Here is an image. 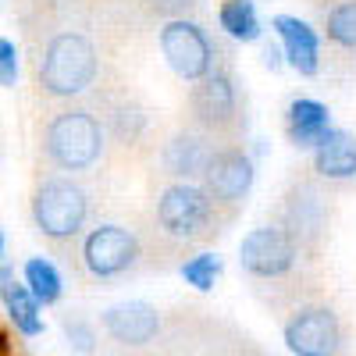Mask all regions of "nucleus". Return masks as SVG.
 Here are the masks:
<instances>
[{
	"label": "nucleus",
	"mask_w": 356,
	"mask_h": 356,
	"mask_svg": "<svg viewBox=\"0 0 356 356\" xmlns=\"http://www.w3.org/2000/svg\"><path fill=\"white\" fill-rule=\"evenodd\" d=\"M218 25L225 29V36L239 40V43H257L264 36V25H260L253 0H221Z\"/></svg>",
	"instance_id": "6ab92c4d"
},
{
	"label": "nucleus",
	"mask_w": 356,
	"mask_h": 356,
	"mask_svg": "<svg viewBox=\"0 0 356 356\" xmlns=\"http://www.w3.org/2000/svg\"><path fill=\"white\" fill-rule=\"evenodd\" d=\"M178 275H182L186 285H193L196 292H211L214 282L221 278V257L211 253V250H200V253H193L178 264Z\"/></svg>",
	"instance_id": "412c9836"
},
{
	"label": "nucleus",
	"mask_w": 356,
	"mask_h": 356,
	"mask_svg": "<svg viewBox=\"0 0 356 356\" xmlns=\"http://www.w3.org/2000/svg\"><path fill=\"white\" fill-rule=\"evenodd\" d=\"M278 225H282L303 250L317 246L321 235H324V228H328V203H324L321 189L310 186V182L292 186V193H289L285 203H282Z\"/></svg>",
	"instance_id": "f8f14e48"
},
{
	"label": "nucleus",
	"mask_w": 356,
	"mask_h": 356,
	"mask_svg": "<svg viewBox=\"0 0 356 356\" xmlns=\"http://www.w3.org/2000/svg\"><path fill=\"white\" fill-rule=\"evenodd\" d=\"M303 246L292 239L282 225H260L250 228L239 243V267L257 282H285L300 271Z\"/></svg>",
	"instance_id": "39448f33"
},
{
	"label": "nucleus",
	"mask_w": 356,
	"mask_h": 356,
	"mask_svg": "<svg viewBox=\"0 0 356 356\" xmlns=\"http://www.w3.org/2000/svg\"><path fill=\"white\" fill-rule=\"evenodd\" d=\"M107 139L111 132L104 118H97L86 107H61L43 125V154L57 171L82 175L104 161Z\"/></svg>",
	"instance_id": "f257e3e1"
},
{
	"label": "nucleus",
	"mask_w": 356,
	"mask_h": 356,
	"mask_svg": "<svg viewBox=\"0 0 356 356\" xmlns=\"http://www.w3.org/2000/svg\"><path fill=\"white\" fill-rule=\"evenodd\" d=\"M285 132H289L292 146L314 150V146L332 132V111L314 97H296L285 107Z\"/></svg>",
	"instance_id": "dca6fc26"
},
{
	"label": "nucleus",
	"mask_w": 356,
	"mask_h": 356,
	"mask_svg": "<svg viewBox=\"0 0 356 356\" xmlns=\"http://www.w3.org/2000/svg\"><path fill=\"white\" fill-rule=\"evenodd\" d=\"M0 300H4V314H8L11 328L18 335H25V339L43 335V314H40L43 307H40L36 296L29 292V285L15 278L8 260H4V267H0Z\"/></svg>",
	"instance_id": "2eb2a0df"
},
{
	"label": "nucleus",
	"mask_w": 356,
	"mask_h": 356,
	"mask_svg": "<svg viewBox=\"0 0 356 356\" xmlns=\"http://www.w3.org/2000/svg\"><path fill=\"white\" fill-rule=\"evenodd\" d=\"M0 82H4V89L18 82V47L11 36L0 40Z\"/></svg>",
	"instance_id": "b1692460"
},
{
	"label": "nucleus",
	"mask_w": 356,
	"mask_h": 356,
	"mask_svg": "<svg viewBox=\"0 0 356 356\" xmlns=\"http://www.w3.org/2000/svg\"><path fill=\"white\" fill-rule=\"evenodd\" d=\"M100 75V54L86 33H54L40 54V89L50 100H75L93 89Z\"/></svg>",
	"instance_id": "7ed1b4c3"
},
{
	"label": "nucleus",
	"mask_w": 356,
	"mask_h": 356,
	"mask_svg": "<svg viewBox=\"0 0 356 356\" xmlns=\"http://www.w3.org/2000/svg\"><path fill=\"white\" fill-rule=\"evenodd\" d=\"M61 328H65V339H68V349L75 353V356H93L97 353V328H93V321H86V317H79V314H72V317H65L61 321Z\"/></svg>",
	"instance_id": "5701e85b"
},
{
	"label": "nucleus",
	"mask_w": 356,
	"mask_h": 356,
	"mask_svg": "<svg viewBox=\"0 0 356 356\" xmlns=\"http://www.w3.org/2000/svg\"><path fill=\"white\" fill-rule=\"evenodd\" d=\"M253 178H257L253 157L243 150V146L221 143V150L211 161V171H207V178H203V189L211 193V200L218 203L221 214H235L246 203V196L253 189Z\"/></svg>",
	"instance_id": "9d476101"
},
{
	"label": "nucleus",
	"mask_w": 356,
	"mask_h": 356,
	"mask_svg": "<svg viewBox=\"0 0 356 356\" xmlns=\"http://www.w3.org/2000/svg\"><path fill=\"white\" fill-rule=\"evenodd\" d=\"M189 114H193V129L225 139L239 129V89H235V79L218 68L207 79H200L189 89Z\"/></svg>",
	"instance_id": "1a4fd4ad"
},
{
	"label": "nucleus",
	"mask_w": 356,
	"mask_h": 356,
	"mask_svg": "<svg viewBox=\"0 0 356 356\" xmlns=\"http://www.w3.org/2000/svg\"><path fill=\"white\" fill-rule=\"evenodd\" d=\"M218 203L203 182H168L154 200V228L171 246H193L218 232Z\"/></svg>",
	"instance_id": "f03ea898"
},
{
	"label": "nucleus",
	"mask_w": 356,
	"mask_h": 356,
	"mask_svg": "<svg viewBox=\"0 0 356 356\" xmlns=\"http://www.w3.org/2000/svg\"><path fill=\"white\" fill-rule=\"evenodd\" d=\"M157 43H161V54L168 68L186 79V82H200L211 72H218V47L211 43L207 29L193 18H175V22H164L161 33H157Z\"/></svg>",
	"instance_id": "0eeeda50"
},
{
	"label": "nucleus",
	"mask_w": 356,
	"mask_h": 356,
	"mask_svg": "<svg viewBox=\"0 0 356 356\" xmlns=\"http://www.w3.org/2000/svg\"><path fill=\"white\" fill-rule=\"evenodd\" d=\"M104 332L125 349H143L157 342L161 335V310L146 300H129V303H114L100 314Z\"/></svg>",
	"instance_id": "ddd939ff"
},
{
	"label": "nucleus",
	"mask_w": 356,
	"mask_h": 356,
	"mask_svg": "<svg viewBox=\"0 0 356 356\" xmlns=\"http://www.w3.org/2000/svg\"><path fill=\"white\" fill-rule=\"evenodd\" d=\"M218 150L221 143L214 136H207L200 129H178L161 150L164 175H171V182H203Z\"/></svg>",
	"instance_id": "9b49d317"
},
{
	"label": "nucleus",
	"mask_w": 356,
	"mask_h": 356,
	"mask_svg": "<svg viewBox=\"0 0 356 356\" xmlns=\"http://www.w3.org/2000/svg\"><path fill=\"white\" fill-rule=\"evenodd\" d=\"M328 40L342 50H356V0H342L328 11Z\"/></svg>",
	"instance_id": "4be33fe9"
},
{
	"label": "nucleus",
	"mask_w": 356,
	"mask_h": 356,
	"mask_svg": "<svg viewBox=\"0 0 356 356\" xmlns=\"http://www.w3.org/2000/svg\"><path fill=\"white\" fill-rule=\"evenodd\" d=\"M282 339L292 356H339L346 346L342 321L324 303H300L282 324Z\"/></svg>",
	"instance_id": "6e6552de"
},
{
	"label": "nucleus",
	"mask_w": 356,
	"mask_h": 356,
	"mask_svg": "<svg viewBox=\"0 0 356 356\" xmlns=\"http://www.w3.org/2000/svg\"><path fill=\"white\" fill-rule=\"evenodd\" d=\"M143 260V243L139 235L125 225H97L86 232V239L79 246V264L89 278L97 282H111V278H122L129 275L132 267Z\"/></svg>",
	"instance_id": "423d86ee"
},
{
	"label": "nucleus",
	"mask_w": 356,
	"mask_h": 356,
	"mask_svg": "<svg viewBox=\"0 0 356 356\" xmlns=\"http://www.w3.org/2000/svg\"><path fill=\"white\" fill-rule=\"evenodd\" d=\"M107 132H111L114 143H122V146L139 143V136L146 132V114H143V107H136L132 100L111 107V114H107Z\"/></svg>",
	"instance_id": "aec40b11"
},
{
	"label": "nucleus",
	"mask_w": 356,
	"mask_h": 356,
	"mask_svg": "<svg viewBox=\"0 0 356 356\" xmlns=\"http://www.w3.org/2000/svg\"><path fill=\"white\" fill-rule=\"evenodd\" d=\"M314 171L328 182H346L356 178V136H349L346 129H332L314 150Z\"/></svg>",
	"instance_id": "f3484780"
},
{
	"label": "nucleus",
	"mask_w": 356,
	"mask_h": 356,
	"mask_svg": "<svg viewBox=\"0 0 356 356\" xmlns=\"http://www.w3.org/2000/svg\"><path fill=\"white\" fill-rule=\"evenodd\" d=\"M271 29L278 33V43H282L289 68H296L300 75L321 72V36L310 22H303L300 15H275Z\"/></svg>",
	"instance_id": "4468645a"
},
{
	"label": "nucleus",
	"mask_w": 356,
	"mask_h": 356,
	"mask_svg": "<svg viewBox=\"0 0 356 356\" xmlns=\"http://www.w3.org/2000/svg\"><path fill=\"white\" fill-rule=\"evenodd\" d=\"M29 211H33V225L40 228L43 239L65 246L79 239L89 221V193L72 175H47L36 186Z\"/></svg>",
	"instance_id": "20e7f679"
},
{
	"label": "nucleus",
	"mask_w": 356,
	"mask_h": 356,
	"mask_svg": "<svg viewBox=\"0 0 356 356\" xmlns=\"http://www.w3.org/2000/svg\"><path fill=\"white\" fill-rule=\"evenodd\" d=\"M22 282L29 285V292L40 300V307H54V303H61V296H65V278L61 271H57V264L50 257H29L25 267H22Z\"/></svg>",
	"instance_id": "a211bd4d"
}]
</instances>
